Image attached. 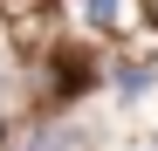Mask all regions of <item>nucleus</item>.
Segmentation results:
<instances>
[{"label":"nucleus","instance_id":"1","mask_svg":"<svg viewBox=\"0 0 158 151\" xmlns=\"http://www.w3.org/2000/svg\"><path fill=\"white\" fill-rule=\"evenodd\" d=\"M0 14H7V28H14L21 41H35V35L48 28V0H0Z\"/></svg>","mask_w":158,"mask_h":151},{"label":"nucleus","instance_id":"2","mask_svg":"<svg viewBox=\"0 0 158 151\" xmlns=\"http://www.w3.org/2000/svg\"><path fill=\"white\" fill-rule=\"evenodd\" d=\"M89 21H117V0H89Z\"/></svg>","mask_w":158,"mask_h":151}]
</instances>
